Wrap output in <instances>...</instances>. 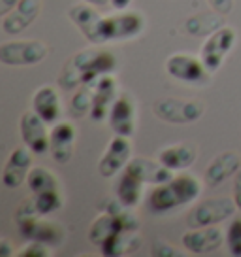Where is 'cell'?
I'll return each mask as SVG.
<instances>
[{
  "label": "cell",
  "mask_w": 241,
  "mask_h": 257,
  "mask_svg": "<svg viewBox=\"0 0 241 257\" xmlns=\"http://www.w3.org/2000/svg\"><path fill=\"white\" fill-rule=\"evenodd\" d=\"M34 202H36V208L42 216H51L62 208V197H60L58 189L34 195Z\"/></svg>",
  "instance_id": "f1b7e54d"
},
{
  "label": "cell",
  "mask_w": 241,
  "mask_h": 257,
  "mask_svg": "<svg viewBox=\"0 0 241 257\" xmlns=\"http://www.w3.org/2000/svg\"><path fill=\"white\" fill-rule=\"evenodd\" d=\"M234 201L238 204V210H241V169L234 176Z\"/></svg>",
  "instance_id": "e575fe53"
},
{
  "label": "cell",
  "mask_w": 241,
  "mask_h": 257,
  "mask_svg": "<svg viewBox=\"0 0 241 257\" xmlns=\"http://www.w3.org/2000/svg\"><path fill=\"white\" fill-rule=\"evenodd\" d=\"M132 159V142L130 137L115 135L112 138L110 146L106 148L102 159L98 163V170L104 178L117 176L120 170L126 169V165Z\"/></svg>",
  "instance_id": "30bf717a"
},
{
  "label": "cell",
  "mask_w": 241,
  "mask_h": 257,
  "mask_svg": "<svg viewBox=\"0 0 241 257\" xmlns=\"http://www.w3.org/2000/svg\"><path fill=\"white\" fill-rule=\"evenodd\" d=\"M124 170L142 180L145 185H162L174 178V170L168 169L160 159L132 157Z\"/></svg>",
  "instance_id": "9a60e30c"
},
{
  "label": "cell",
  "mask_w": 241,
  "mask_h": 257,
  "mask_svg": "<svg viewBox=\"0 0 241 257\" xmlns=\"http://www.w3.org/2000/svg\"><path fill=\"white\" fill-rule=\"evenodd\" d=\"M236 42H238V32L234 27H228V25L220 27L213 34H209L200 51V59L204 61L209 72L215 74L220 70V66H222L226 57L230 55Z\"/></svg>",
  "instance_id": "52a82bcc"
},
{
  "label": "cell",
  "mask_w": 241,
  "mask_h": 257,
  "mask_svg": "<svg viewBox=\"0 0 241 257\" xmlns=\"http://www.w3.org/2000/svg\"><path fill=\"white\" fill-rule=\"evenodd\" d=\"M145 29V17L142 12L117 10V14L106 16L102 21V38L106 42H124L140 36Z\"/></svg>",
  "instance_id": "5b68a950"
},
{
  "label": "cell",
  "mask_w": 241,
  "mask_h": 257,
  "mask_svg": "<svg viewBox=\"0 0 241 257\" xmlns=\"http://www.w3.org/2000/svg\"><path fill=\"white\" fill-rule=\"evenodd\" d=\"M26 184H28V187H30V191L34 195L46 191H55V189L60 187L58 178L49 169H46V167H32L30 172H28V178H26Z\"/></svg>",
  "instance_id": "4316f807"
},
{
  "label": "cell",
  "mask_w": 241,
  "mask_h": 257,
  "mask_svg": "<svg viewBox=\"0 0 241 257\" xmlns=\"http://www.w3.org/2000/svg\"><path fill=\"white\" fill-rule=\"evenodd\" d=\"M0 255L2 257H12V255H17L14 246H12V242L8 238H0Z\"/></svg>",
  "instance_id": "d590c367"
},
{
  "label": "cell",
  "mask_w": 241,
  "mask_h": 257,
  "mask_svg": "<svg viewBox=\"0 0 241 257\" xmlns=\"http://www.w3.org/2000/svg\"><path fill=\"white\" fill-rule=\"evenodd\" d=\"M226 240V233L218 225H209L200 229H190L188 233L183 234L181 244L186 253L190 255H208L217 251Z\"/></svg>",
  "instance_id": "9c48e42d"
},
{
  "label": "cell",
  "mask_w": 241,
  "mask_h": 257,
  "mask_svg": "<svg viewBox=\"0 0 241 257\" xmlns=\"http://www.w3.org/2000/svg\"><path fill=\"white\" fill-rule=\"evenodd\" d=\"M226 248L230 255L241 257V217H234L226 229Z\"/></svg>",
  "instance_id": "f546056e"
},
{
  "label": "cell",
  "mask_w": 241,
  "mask_h": 257,
  "mask_svg": "<svg viewBox=\"0 0 241 257\" xmlns=\"http://www.w3.org/2000/svg\"><path fill=\"white\" fill-rule=\"evenodd\" d=\"M76 140H78V131L72 123L68 121H58L51 128V148L49 153L58 165L70 163L76 150Z\"/></svg>",
  "instance_id": "e0dca14e"
},
{
  "label": "cell",
  "mask_w": 241,
  "mask_h": 257,
  "mask_svg": "<svg viewBox=\"0 0 241 257\" xmlns=\"http://www.w3.org/2000/svg\"><path fill=\"white\" fill-rule=\"evenodd\" d=\"M83 2H87V4H92V6H108L112 0H83Z\"/></svg>",
  "instance_id": "f35d334b"
},
{
  "label": "cell",
  "mask_w": 241,
  "mask_h": 257,
  "mask_svg": "<svg viewBox=\"0 0 241 257\" xmlns=\"http://www.w3.org/2000/svg\"><path fill=\"white\" fill-rule=\"evenodd\" d=\"M42 12V0H21L10 14L2 16V31L17 36L36 21Z\"/></svg>",
  "instance_id": "2e32d148"
},
{
  "label": "cell",
  "mask_w": 241,
  "mask_h": 257,
  "mask_svg": "<svg viewBox=\"0 0 241 257\" xmlns=\"http://www.w3.org/2000/svg\"><path fill=\"white\" fill-rule=\"evenodd\" d=\"M119 98V85L112 74H106L94 83V98H92V110L90 119L94 123H102L110 117L115 100Z\"/></svg>",
  "instance_id": "5bb4252c"
},
{
  "label": "cell",
  "mask_w": 241,
  "mask_h": 257,
  "mask_svg": "<svg viewBox=\"0 0 241 257\" xmlns=\"http://www.w3.org/2000/svg\"><path fill=\"white\" fill-rule=\"evenodd\" d=\"M49 248H51V246H48V244L30 240L28 246H24L21 251H17V257H49V255H53V251Z\"/></svg>",
  "instance_id": "1f68e13d"
},
{
  "label": "cell",
  "mask_w": 241,
  "mask_h": 257,
  "mask_svg": "<svg viewBox=\"0 0 241 257\" xmlns=\"http://www.w3.org/2000/svg\"><path fill=\"white\" fill-rule=\"evenodd\" d=\"M68 17L83 32V36L90 44H96V46L104 44V38H102V21H104V16L98 12L96 6L87 4V2L78 4V6L70 8Z\"/></svg>",
  "instance_id": "7c38bea8"
},
{
  "label": "cell",
  "mask_w": 241,
  "mask_h": 257,
  "mask_svg": "<svg viewBox=\"0 0 241 257\" xmlns=\"http://www.w3.org/2000/svg\"><path fill=\"white\" fill-rule=\"evenodd\" d=\"M222 14L218 12H206V14H198V16L188 17L185 21V31L190 36H209L220 27H224V19Z\"/></svg>",
  "instance_id": "d4e9b609"
},
{
  "label": "cell",
  "mask_w": 241,
  "mask_h": 257,
  "mask_svg": "<svg viewBox=\"0 0 241 257\" xmlns=\"http://www.w3.org/2000/svg\"><path fill=\"white\" fill-rule=\"evenodd\" d=\"M144 182L138 180L136 176H132L130 172L124 170V174L120 176V180L117 182V199L122 204H126L130 208H136L140 202L144 201Z\"/></svg>",
  "instance_id": "484cf974"
},
{
  "label": "cell",
  "mask_w": 241,
  "mask_h": 257,
  "mask_svg": "<svg viewBox=\"0 0 241 257\" xmlns=\"http://www.w3.org/2000/svg\"><path fill=\"white\" fill-rule=\"evenodd\" d=\"M119 231H126L119 217L110 214V212H102L88 229V240H90V244L100 248L106 238H110L112 234L119 233Z\"/></svg>",
  "instance_id": "cb8c5ba5"
},
{
  "label": "cell",
  "mask_w": 241,
  "mask_h": 257,
  "mask_svg": "<svg viewBox=\"0 0 241 257\" xmlns=\"http://www.w3.org/2000/svg\"><path fill=\"white\" fill-rule=\"evenodd\" d=\"M208 4L211 6V10H215L222 16H228L234 10V0H208Z\"/></svg>",
  "instance_id": "836d02e7"
},
{
  "label": "cell",
  "mask_w": 241,
  "mask_h": 257,
  "mask_svg": "<svg viewBox=\"0 0 241 257\" xmlns=\"http://www.w3.org/2000/svg\"><path fill=\"white\" fill-rule=\"evenodd\" d=\"M158 159L168 169L174 170V172H177V170H186L188 167H192L194 163H196V159H198V150H196V146L181 142V144H174L164 148L158 153Z\"/></svg>",
  "instance_id": "603a6c76"
},
{
  "label": "cell",
  "mask_w": 241,
  "mask_h": 257,
  "mask_svg": "<svg viewBox=\"0 0 241 257\" xmlns=\"http://www.w3.org/2000/svg\"><path fill=\"white\" fill-rule=\"evenodd\" d=\"M166 72L177 81H183L186 85H208L211 72L200 57L190 53H174L166 59Z\"/></svg>",
  "instance_id": "ba28073f"
},
{
  "label": "cell",
  "mask_w": 241,
  "mask_h": 257,
  "mask_svg": "<svg viewBox=\"0 0 241 257\" xmlns=\"http://www.w3.org/2000/svg\"><path fill=\"white\" fill-rule=\"evenodd\" d=\"M154 115L158 119L172 125H190L202 119L206 113V106L200 100H185V98H160L154 102Z\"/></svg>",
  "instance_id": "8992f818"
},
{
  "label": "cell",
  "mask_w": 241,
  "mask_h": 257,
  "mask_svg": "<svg viewBox=\"0 0 241 257\" xmlns=\"http://www.w3.org/2000/svg\"><path fill=\"white\" fill-rule=\"evenodd\" d=\"M32 155L34 152L26 144L21 146V148H16L10 153L8 161L4 165V170H2V184L8 189H16L23 182H26L28 172L32 169Z\"/></svg>",
  "instance_id": "4fadbf2b"
},
{
  "label": "cell",
  "mask_w": 241,
  "mask_h": 257,
  "mask_svg": "<svg viewBox=\"0 0 241 257\" xmlns=\"http://www.w3.org/2000/svg\"><path fill=\"white\" fill-rule=\"evenodd\" d=\"M108 123L115 135L132 137L136 133V104L126 95H120L113 104Z\"/></svg>",
  "instance_id": "ac0fdd59"
},
{
  "label": "cell",
  "mask_w": 241,
  "mask_h": 257,
  "mask_svg": "<svg viewBox=\"0 0 241 257\" xmlns=\"http://www.w3.org/2000/svg\"><path fill=\"white\" fill-rule=\"evenodd\" d=\"M38 217H42V214L38 212V208H36L34 197L32 199H24V201L21 202L16 210L17 229H19V227H23V225H26V223H30V221H34V219H38Z\"/></svg>",
  "instance_id": "4dcf8cb0"
},
{
  "label": "cell",
  "mask_w": 241,
  "mask_h": 257,
  "mask_svg": "<svg viewBox=\"0 0 241 257\" xmlns=\"http://www.w3.org/2000/svg\"><path fill=\"white\" fill-rule=\"evenodd\" d=\"M92 98H94V85L81 83L80 87L76 89L74 96L70 98V113H72V117L81 119L85 115H90Z\"/></svg>",
  "instance_id": "83f0119b"
},
{
  "label": "cell",
  "mask_w": 241,
  "mask_h": 257,
  "mask_svg": "<svg viewBox=\"0 0 241 257\" xmlns=\"http://www.w3.org/2000/svg\"><path fill=\"white\" fill-rule=\"evenodd\" d=\"M238 204L230 197H218V199H206L194 204L190 212L186 214V225L190 229H200L209 225H218L234 217Z\"/></svg>",
  "instance_id": "3957f363"
},
{
  "label": "cell",
  "mask_w": 241,
  "mask_h": 257,
  "mask_svg": "<svg viewBox=\"0 0 241 257\" xmlns=\"http://www.w3.org/2000/svg\"><path fill=\"white\" fill-rule=\"evenodd\" d=\"M132 4V0H112L110 6H113L115 10H126Z\"/></svg>",
  "instance_id": "74e56055"
},
{
  "label": "cell",
  "mask_w": 241,
  "mask_h": 257,
  "mask_svg": "<svg viewBox=\"0 0 241 257\" xmlns=\"http://www.w3.org/2000/svg\"><path fill=\"white\" fill-rule=\"evenodd\" d=\"M49 46L42 40H12L0 44V63L6 66H34L46 61Z\"/></svg>",
  "instance_id": "277c9868"
},
{
  "label": "cell",
  "mask_w": 241,
  "mask_h": 257,
  "mask_svg": "<svg viewBox=\"0 0 241 257\" xmlns=\"http://www.w3.org/2000/svg\"><path fill=\"white\" fill-rule=\"evenodd\" d=\"M21 137L23 142L34 152V155H46L51 148V131H48V123L38 113L24 112L21 117Z\"/></svg>",
  "instance_id": "8fae6325"
},
{
  "label": "cell",
  "mask_w": 241,
  "mask_h": 257,
  "mask_svg": "<svg viewBox=\"0 0 241 257\" xmlns=\"http://www.w3.org/2000/svg\"><path fill=\"white\" fill-rule=\"evenodd\" d=\"M241 169V157L236 152L218 153L215 159L211 161L204 174V182L208 187H217L224 184L228 178L236 176V172Z\"/></svg>",
  "instance_id": "d6986e66"
},
{
  "label": "cell",
  "mask_w": 241,
  "mask_h": 257,
  "mask_svg": "<svg viewBox=\"0 0 241 257\" xmlns=\"http://www.w3.org/2000/svg\"><path fill=\"white\" fill-rule=\"evenodd\" d=\"M21 0H0V16H6L16 8Z\"/></svg>",
  "instance_id": "8d00e7d4"
},
{
  "label": "cell",
  "mask_w": 241,
  "mask_h": 257,
  "mask_svg": "<svg viewBox=\"0 0 241 257\" xmlns=\"http://www.w3.org/2000/svg\"><path fill=\"white\" fill-rule=\"evenodd\" d=\"M200 195V180L190 174H181V176H174L166 184L154 185L149 197V206L156 214H164L179 206H185L188 202H194Z\"/></svg>",
  "instance_id": "7a4b0ae2"
},
{
  "label": "cell",
  "mask_w": 241,
  "mask_h": 257,
  "mask_svg": "<svg viewBox=\"0 0 241 257\" xmlns=\"http://www.w3.org/2000/svg\"><path fill=\"white\" fill-rule=\"evenodd\" d=\"M153 253L158 257H179L183 255V251H179V249H174L172 244H166V242L162 240H156L153 246Z\"/></svg>",
  "instance_id": "d6a6232c"
},
{
  "label": "cell",
  "mask_w": 241,
  "mask_h": 257,
  "mask_svg": "<svg viewBox=\"0 0 241 257\" xmlns=\"http://www.w3.org/2000/svg\"><path fill=\"white\" fill-rule=\"evenodd\" d=\"M19 233L26 240H36L42 244H48V246H58L64 242V229L60 225L48 221V219H34L30 223L19 227Z\"/></svg>",
  "instance_id": "44dd1931"
},
{
  "label": "cell",
  "mask_w": 241,
  "mask_h": 257,
  "mask_svg": "<svg viewBox=\"0 0 241 257\" xmlns=\"http://www.w3.org/2000/svg\"><path fill=\"white\" fill-rule=\"evenodd\" d=\"M117 66L119 61L112 51L81 49L66 63L62 74L58 76V85L64 91H76L81 83L94 85L102 76L115 72Z\"/></svg>",
  "instance_id": "6da1fadb"
},
{
  "label": "cell",
  "mask_w": 241,
  "mask_h": 257,
  "mask_svg": "<svg viewBox=\"0 0 241 257\" xmlns=\"http://www.w3.org/2000/svg\"><path fill=\"white\" fill-rule=\"evenodd\" d=\"M142 234L138 231H119L106 238L100 246V253L106 257H120L126 253H134L142 246Z\"/></svg>",
  "instance_id": "7402d4cb"
},
{
  "label": "cell",
  "mask_w": 241,
  "mask_h": 257,
  "mask_svg": "<svg viewBox=\"0 0 241 257\" xmlns=\"http://www.w3.org/2000/svg\"><path fill=\"white\" fill-rule=\"evenodd\" d=\"M32 110L48 125L58 123L60 115H62V100H60V95H58L56 87L44 85V87L38 89L32 96Z\"/></svg>",
  "instance_id": "ffe728a7"
}]
</instances>
